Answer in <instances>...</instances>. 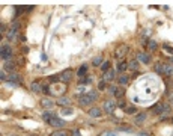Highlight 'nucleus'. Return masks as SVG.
Segmentation results:
<instances>
[{"label": "nucleus", "instance_id": "09e8293b", "mask_svg": "<svg viewBox=\"0 0 173 136\" xmlns=\"http://www.w3.org/2000/svg\"><path fill=\"white\" fill-rule=\"evenodd\" d=\"M23 53L27 55V53H29V47H23Z\"/></svg>", "mask_w": 173, "mask_h": 136}, {"label": "nucleus", "instance_id": "7c9ffc66", "mask_svg": "<svg viewBox=\"0 0 173 136\" xmlns=\"http://www.w3.org/2000/svg\"><path fill=\"white\" fill-rule=\"evenodd\" d=\"M90 83H92V76H90V74L84 76L80 80V85H90Z\"/></svg>", "mask_w": 173, "mask_h": 136}, {"label": "nucleus", "instance_id": "7ed1b4c3", "mask_svg": "<svg viewBox=\"0 0 173 136\" xmlns=\"http://www.w3.org/2000/svg\"><path fill=\"white\" fill-rule=\"evenodd\" d=\"M128 51H130V47H128L127 44H119V45L116 47V50H114V58L122 60L128 55Z\"/></svg>", "mask_w": 173, "mask_h": 136}, {"label": "nucleus", "instance_id": "49530a36", "mask_svg": "<svg viewBox=\"0 0 173 136\" xmlns=\"http://www.w3.org/2000/svg\"><path fill=\"white\" fill-rule=\"evenodd\" d=\"M71 133H72L74 136H81V133H80L78 130H74V132H71Z\"/></svg>", "mask_w": 173, "mask_h": 136}, {"label": "nucleus", "instance_id": "dca6fc26", "mask_svg": "<svg viewBox=\"0 0 173 136\" xmlns=\"http://www.w3.org/2000/svg\"><path fill=\"white\" fill-rule=\"evenodd\" d=\"M147 118V112H140L136 115V118H134V124L136 126H140V124H143Z\"/></svg>", "mask_w": 173, "mask_h": 136}, {"label": "nucleus", "instance_id": "de8ad7c7", "mask_svg": "<svg viewBox=\"0 0 173 136\" xmlns=\"http://www.w3.org/2000/svg\"><path fill=\"white\" fill-rule=\"evenodd\" d=\"M137 136H151L149 133H146V132H142V133H138Z\"/></svg>", "mask_w": 173, "mask_h": 136}, {"label": "nucleus", "instance_id": "9d476101", "mask_svg": "<svg viewBox=\"0 0 173 136\" xmlns=\"http://www.w3.org/2000/svg\"><path fill=\"white\" fill-rule=\"evenodd\" d=\"M30 91L35 94H41V92H44V85L39 80H33V82L30 83Z\"/></svg>", "mask_w": 173, "mask_h": 136}, {"label": "nucleus", "instance_id": "f704fd0d", "mask_svg": "<svg viewBox=\"0 0 173 136\" xmlns=\"http://www.w3.org/2000/svg\"><path fill=\"white\" fill-rule=\"evenodd\" d=\"M118 107L122 109V111H125V109L128 107V104H127V102H125L123 98H121V100H118Z\"/></svg>", "mask_w": 173, "mask_h": 136}, {"label": "nucleus", "instance_id": "cd10ccee", "mask_svg": "<svg viewBox=\"0 0 173 136\" xmlns=\"http://www.w3.org/2000/svg\"><path fill=\"white\" fill-rule=\"evenodd\" d=\"M103 64H104L103 56H95V58L92 59V65H94V67H101Z\"/></svg>", "mask_w": 173, "mask_h": 136}, {"label": "nucleus", "instance_id": "37998d69", "mask_svg": "<svg viewBox=\"0 0 173 136\" xmlns=\"http://www.w3.org/2000/svg\"><path fill=\"white\" fill-rule=\"evenodd\" d=\"M121 130H123V132H132V128L131 127H128V126H121Z\"/></svg>", "mask_w": 173, "mask_h": 136}, {"label": "nucleus", "instance_id": "412c9836", "mask_svg": "<svg viewBox=\"0 0 173 136\" xmlns=\"http://www.w3.org/2000/svg\"><path fill=\"white\" fill-rule=\"evenodd\" d=\"M32 9H33V6H17L15 8V18L20 17L23 12H30Z\"/></svg>", "mask_w": 173, "mask_h": 136}, {"label": "nucleus", "instance_id": "ddd939ff", "mask_svg": "<svg viewBox=\"0 0 173 136\" xmlns=\"http://www.w3.org/2000/svg\"><path fill=\"white\" fill-rule=\"evenodd\" d=\"M54 118H57V115H56V112H53V111H45L42 113V121L47 123V124H50Z\"/></svg>", "mask_w": 173, "mask_h": 136}, {"label": "nucleus", "instance_id": "f257e3e1", "mask_svg": "<svg viewBox=\"0 0 173 136\" xmlns=\"http://www.w3.org/2000/svg\"><path fill=\"white\" fill-rule=\"evenodd\" d=\"M20 29H21V23L17 21V20H14V21H12V24L9 26L8 32H6V38H8V41H11V43L17 41L18 36H20Z\"/></svg>", "mask_w": 173, "mask_h": 136}, {"label": "nucleus", "instance_id": "8fccbe9b", "mask_svg": "<svg viewBox=\"0 0 173 136\" xmlns=\"http://www.w3.org/2000/svg\"><path fill=\"white\" fill-rule=\"evenodd\" d=\"M137 76H140V71H136V73H132V76H131V77H137Z\"/></svg>", "mask_w": 173, "mask_h": 136}, {"label": "nucleus", "instance_id": "393cba45", "mask_svg": "<svg viewBox=\"0 0 173 136\" xmlns=\"http://www.w3.org/2000/svg\"><path fill=\"white\" fill-rule=\"evenodd\" d=\"M123 97H125V88H123V86H118L116 94H114V98H116V100H121Z\"/></svg>", "mask_w": 173, "mask_h": 136}, {"label": "nucleus", "instance_id": "4be33fe9", "mask_svg": "<svg viewBox=\"0 0 173 136\" xmlns=\"http://www.w3.org/2000/svg\"><path fill=\"white\" fill-rule=\"evenodd\" d=\"M72 133L66 130V128H57V130H54L53 133H50V136H71Z\"/></svg>", "mask_w": 173, "mask_h": 136}, {"label": "nucleus", "instance_id": "423d86ee", "mask_svg": "<svg viewBox=\"0 0 173 136\" xmlns=\"http://www.w3.org/2000/svg\"><path fill=\"white\" fill-rule=\"evenodd\" d=\"M14 56V51H12V47L8 45V44H2V60L8 62L11 60V58Z\"/></svg>", "mask_w": 173, "mask_h": 136}, {"label": "nucleus", "instance_id": "72a5a7b5", "mask_svg": "<svg viewBox=\"0 0 173 136\" xmlns=\"http://www.w3.org/2000/svg\"><path fill=\"white\" fill-rule=\"evenodd\" d=\"M110 64H112L110 60H104V64L101 65V71H103V73H105V71H108V70L112 68V65H110Z\"/></svg>", "mask_w": 173, "mask_h": 136}, {"label": "nucleus", "instance_id": "864d4df0", "mask_svg": "<svg viewBox=\"0 0 173 136\" xmlns=\"http://www.w3.org/2000/svg\"><path fill=\"white\" fill-rule=\"evenodd\" d=\"M172 123H173V117H172Z\"/></svg>", "mask_w": 173, "mask_h": 136}, {"label": "nucleus", "instance_id": "2eb2a0df", "mask_svg": "<svg viewBox=\"0 0 173 136\" xmlns=\"http://www.w3.org/2000/svg\"><path fill=\"white\" fill-rule=\"evenodd\" d=\"M149 112H151V113H154V115H161V113H163V103H161V102L155 103L154 106H151Z\"/></svg>", "mask_w": 173, "mask_h": 136}, {"label": "nucleus", "instance_id": "9b49d317", "mask_svg": "<svg viewBox=\"0 0 173 136\" xmlns=\"http://www.w3.org/2000/svg\"><path fill=\"white\" fill-rule=\"evenodd\" d=\"M89 117L90 118H101L103 117L104 111H101V107H95V106H92V107H89Z\"/></svg>", "mask_w": 173, "mask_h": 136}, {"label": "nucleus", "instance_id": "a18cd8bd", "mask_svg": "<svg viewBox=\"0 0 173 136\" xmlns=\"http://www.w3.org/2000/svg\"><path fill=\"white\" fill-rule=\"evenodd\" d=\"M167 97H169V100H170V104H173V92L167 91Z\"/></svg>", "mask_w": 173, "mask_h": 136}, {"label": "nucleus", "instance_id": "20e7f679", "mask_svg": "<svg viewBox=\"0 0 173 136\" xmlns=\"http://www.w3.org/2000/svg\"><path fill=\"white\" fill-rule=\"evenodd\" d=\"M72 79H74V70H71V68H66L65 71H62L60 74H59L60 83H69Z\"/></svg>", "mask_w": 173, "mask_h": 136}, {"label": "nucleus", "instance_id": "4c0bfd02", "mask_svg": "<svg viewBox=\"0 0 173 136\" xmlns=\"http://www.w3.org/2000/svg\"><path fill=\"white\" fill-rule=\"evenodd\" d=\"M8 76H9V74H6V71H5V70H2V71H0V79H2V82H8Z\"/></svg>", "mask_w": 173, "mask_h": 136}, {"label": "nucleus", "instance_id": "4468645a", "mask_svg": "<svg viewBox=\"0 0 173 136\" xmlns=\"http://www.w3.org/2000/svg\"><path fill=\"white\" fill-rule=\"evenodd\" d=\"M8 82L14 83V85H21V83H23V80H21V76H20L18 73H11V74L8 76Z\"/></svg>", "mask_w": 173, "mask_h": 136}, {"label": "nucleus", "instance_id": "ea45409f", "mask_svg": "<svg viewBox=\"0 0 173 136\" xmlns=\"http://www.w3.org/2000/svg\"><path fill=\"white\" fill-rule=\"evenodd\" d=\"M98 136H116V133L112 132V130H104L103 133H99Z\"/></svg>", "mask_w": 173, "mask_h": 136}, {"label": "nucleus", "instance_id": "79ce46f5", "mask_svg": "<svg viewBox=\"0 0 173 136\" xmlns=\"http://www.w3.org/2000/svg\"><path fill=\"white\" fill-rule=\"evenodd\" d=\"M163 49H164V50L167 51V53H170V55L173 56V47H169V45L166 44V45H163Z\"/></svg>", "mask_w": 173, "mask_h": 136}, {"label": "nucleus", "instance_id": "f03ea898", "mask_svg": "<svg viewBox=\"0 0 173 136\" xmlns=\"http://www.w3.org/2000/svg\"><path fill=\"white\" fill-rule=\"evenodd\" d=\"M116 107H118V100H113V98H107L103 104V111L108 115H112L116 111Z\"/></svg>", "mask_w": 173, "mask_h": 136}, {"label": "nucleus", "instance_id": "39448f33", "mask_svg": "<svg viewBox=\"0 0 173 136\" xmlns=\"http://www.w3.org/2000/svg\"><path fill=\"white\" fill-rule=\"evenodd\" d=\"M136 59H137L140 64L149 65V64L152 62V56H151L147 51H137V53H136Z\"/></svg>", "mask_w": 173, "mask_h": 136}, {"label": "nucleus", "instance_id": "c9c22d12", "mask_svg": "<svg viewBox=\"0 0 173 136\" xmlns=\"http://www.w3.org/2000/svg\"><path fill=\"white\" fill-rule=\"evenodd\" d=\"M62 115H72L74 111H72V107H62Z\"/></svg>", "mask_w": 173, "mask_h": 136}, {"label": "nucleus", "instance_id": "603ef678", "mask_svg": "<svg viewBox=\"0 0 173 136\" xmlns=\"http://www.w3.org/2000/svg\"><path fill=\"white\" fill-rule=\"evenodd\" d=\"M11 136H20V135H11Z\"/></svg>", "mask_w": 173, "mask_h": 136}, {"label": "nucleus", "instance_id": "b1692460", "mask_svg": "<svg viewBox=\"0 0 173 136\" xmlns=\"http://www.w3.org/2000/svg\"><path fill=\"white\" fill-rule=\"evenodd\" d=\"M154 70H155L156 74H160V76H164V64H161V62H156L155 65H154Z\"/></svg>", "mask_w": 173, "mask_h": 136}, {"label": "nucleus", "instance_id": "58836bf2", "mask_svg": "<svg viewBox=\"0 0 173 136\" xmlns=\"http://www.w3.org/2000/svg\"><path fill=\"white\" fill-rule=\"evenodd\" d=\"M105 83H107V82H104L103 79H101L99 83H98V91H105V89H107V88H105Z\"/></svg>", "mask_w": 173, "mask_h": 136}, {"label": "nucleus", "instance_id": "c756f323", "mask_svg": "<svg viewBox=\"0 0 173 136\" xmlns=\"http://www.w3.org/2000/svg\"><path fill=\"white\" fill-rule=\"evenodd\" d=\"M172 113V107H170V104H167V103H163V117H167V115H170Z\"/></svg>", "mask_w": 173, "mask_h": 136}, {"label": "nucleus", "instance_id": "aec40b11", "mask_svg": "<svg viewBox=\"0 0 173 136\" xmlns=\"http://www.w3.org/2000/svg\"><path fill=\"white\" fill-rule=\"evenodd\" d=\"M15 70H17V62H14V60L5 62V71H8V73H15Z\"/></svg>", "mask_w": 173, "mask_h": 136}, {"label": "nucleus", "instance_id": "bb28decb", "mask_svg": "<svg viewBox=\"0 0 173 136\" xmlns=\"http://www.w3.org/2000/svg\"><path fill=\"white\" fill-rule=\"evenodd\" d=\"M164 76H173V65L172 64H164Z\"/></svg>", "mask_w": 173, "mask_h": 136}, {"label": "nucleus", "instance_id": "3c124183", "mask_svg": "<svg viewBox=\"0 0 173 136\" xmlns=\"http://www.w3.org/2000/svg\"><path fill=\"white\" fill-rule=\"evenodd\" d=\"M170 64H172V65H173V56H172V58H170Z\"/></svg>", "mask_w": 173, "mask_h": 136}, {"label": "nucleus", "instance_id": "6ab92c4d", "mask_svg": "<svg viewBox=\"0 0 173 136\" xmlns=\"http://www.w3.org/2000/svg\"><path fill=\"white\" fill-rule=\"evenodd\" d=\"M130 80H131V77L127 76L125 73L121 74V76H118V83H119V86H127L130 83Z\"/></svg>", "mask_w": 173, "mask_h": 136}, {"label": "nucleus", "instance_id": "f3484780", "mask_svg": "<svg viewBox=\"0 0 173 136\" xmlns=\"http://www.w3.org/2000/svg\"><path fill=\"white\" fill-rule=\"evenodd\" d=\"M50 126H51V127H56V128H65L66 121H63V119H60L59 117H57V118H54L51 123H50Z\"/></svg>", "mask_w": 173, "mask_h": 136}, {"label": "nucleus", "instance_id": "f8f14e48", "mask_svg": "<svg viewBox=\"0 0 173 136\" xmlns=\"http://www.w3.org/2000/svg\"><path fill=\"white\" fill-rule=\"evenodd\" d=\"M56 103H57V106H60V107H71V98H68L66 95H60V97L56 100Z\"/></svg>", "mask_w": 173, "mask_h": 136}, {"label": "nucleus", "instance_id": "473e14b6", "mask_svg": "<svg viewBox=\"0 0 173 136\" xmlns=\"http://www.w3.org/2000/svg\"><path fill=\"white\" fill-rule=\"evenodd\" d=\"M86 94L89 95V97H90V98H92V100H94V102H96V100L99 98V95H98V91H94V89H90V91H89V92H86Z\"/></svg>", "mask_w": 173, "mask_h": 136}, {"label": "nucleus", "instance_id": "5701e85b", "mask_svg": "<svg viewBox=\"0 0 173 136\" xmlns=\"http://www.w3.org/2000/svg\"><path fill=\"white\" fill-rule=\"evenodd\" d=\"M138 68H140V62L137 59H132L131 62H128V70L136 73V71H138Z\"/></svg>", "mask_w": 173, "mask_h": 136}, {"label": "nucleus", "instance_id": "6e6552de", "mask_svg": "<svg viewBox=\"0 0 173 136\" xmlns=\"http://www.w3.org/2000/svg\"><path fill=\"white\" fill-rule=\"evenodd\" d=\"M94 103H95V102H94V100H92V98H90V97H89L87 94L81 95V97L78 98V104H80L81 107H90V106H92Z\"/></svg>", "mask_w": 173, "mask_h": 136}, {"label": "nucleus", "instance_id": "c85d7f7f", "mask_svg": "<svg viewBox=\"0 0 173 136\" xmlns=\"http://www.w3.org/2000/svg\"><path fill=\"white\" fill-rule=\"evenodd\" d=\"M147 47H149V51H156L158 50V43L154 41V39H149L147 41Z\"/></svg>", "mask_w": 173, "mask_h": 136}, {"label": "nucleus", "instance_id": "2f4dec72", "mask_svg": "<svg viewBox=\"0 0 173 136\" xmlns=\"http://www.w3.org/2000/svg\"><path fill=\"white\" fill-rule=\"evenodd\" d=\"M123 112H125L127 115H134V113H137L138 111H137V107H136V106H128Z\"/></svg>", "mask_w": 173, "mask_h": 136}, {"label": "nucleus", "instance_id": "e433bc0d", "mask_svg": "<svg viewBox=\"0 0 173 136\" xmlns=\"http://www.w3.org/2000/svg\"><path fill=\"white\" fill-rule=\"evenodd\" d=\"M116 89H118V86L110 85V86H108V88H107V92L110 94V95H113V97H114V94H116Z\"/></svg>", "mask_w": 173, "mask_h": 136}, {"label": "nucleus", "instance_id": "a878e982", "mask_svg": "<svg viewBox=\"0 0 173 136\" xmlns=\"http://www.w3.org/2000/svg\"><path fill=\"white\" fill-rule=\"evenodd\" d=\"M127 70H128V62H127V60H123V59L119 60V64H118V71H121L122 74H123Z\"/></svg>", "mask_w": 173, "mask_h": 136}, {"label": "nucleus", "instance_id": "1a4fd4ad", "mask_svg": "<svg viewBox=\"0 0 173 136\" xmlns=\"http://www.w3.org/2000/svg\"><path fill=\"white\" fill-rule=\"evenodd\" d=\"M114 79H116V70H114V68H110L108 71L103 73V80L104 82L110 83V82H113Z\"/></svg>", "mask_w": 173, "mask_h": 136}, {"label": "nucleus", "instance_id": "c03bdc74", "mask_svg": "<svg viewBox=\"0 0 173 136\" xmlns=\"http://www.w3.org/2000/svg\"><path fill=\"white\" fill-rule=\"evenodd\" d=\"M0 32H2V35L5 34V32H8V26H6V24H3V23H2V29H0Z\"/></svg>", "mask_w": 173, "mask_h": 136}, {"label": "nucleus", "instance_id": "a211bd4d", "mask_svg": "<svg viewBox=\"0 0 173 136\" xmlns=\"http://www.w3.org/2000/svg\"><path fill=\"white\" fill-rule=\"evenodd\" d=\"M87 71H89V64H83L81 67L78 68L77 77H78V79H83L84 76H87Z\"/></svg>", "mask_w": 173, "mask_h": 136}, {"label": "nucleus", "instance_id": "0eeeda50", "mask_svg": "<svg viewBox=\"0 0 173 136\" xmlns=\"http://www.w3.org/2000/svg\"><path fill=\"white\" fill-rule=\"evenodd\" d=\"M39 104L42 106L44 109H51V111L54 109V106H57L56 100H53V98H50V97H44V98H41Z\"/></svg>", "mask_w": 173, "mask_h": 136}, {"label": "nucleus", "instance_id": "a19ab883", "mask_svg": "<svg viewBox=\"0 0 173 136\" xmlns=\"http://www.w3.org/2000/svg\"><path fill=\"white\" fill-rule=\"evenodd\" d=\"M48 82L50 83H59L60 80H59V76H50L48 77Z\"/></svg>", "mask_w": 173, "mask_h": 136}]
</instances>
